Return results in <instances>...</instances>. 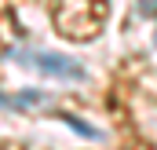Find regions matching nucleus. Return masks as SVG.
I'll return each mask as SVG.
<instances>
[{"label": "nucleus", "instance_id": "1", "mask_svg": "<svg viewBox=\"0 0 157 150\" xmlns=\"http://www.w3.org/2000/svg\"><path fill=\"white\" fill-rule=\"evenodd\" d=\"M22 62H29V66H37L44 73L51 77H66V81H77L84 77V66L73 62V59H66V55H44V51H29V55H18Z\"/></svg>", "mask_w": 157, "mask_h": 150}]
</instances>
